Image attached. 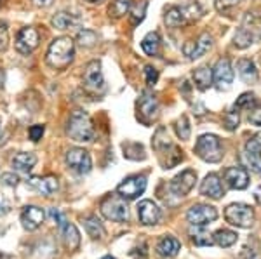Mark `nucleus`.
<instances>
[{"mask_svg": "<svg viewBox=\"0 0 261 259\" xmlns=\"http://www.w3.org/2000/svg\"><path fill=\"white\" fill-rule=\"evenodd\" d=\"M261 40V11H247L242 18L239 30L233 35V45L237 49H247Z\"/></svg>", "mask_w": 261, "mask_h": 259, "instance_id": "f257e3e1", "label": "nucleus"}, {"mask_svg": "<svg viewBox=\"0 0 261 259\" xmlns=\"http://www.w3.org/2000/svg\"><path fill=\"white\" fill-rule=\"evenodd\" d=\"M204 16V9L199 2H188L185 6H171L166 9V16L164 21L169 28H178L185 26V24H190L199 21Z\"/></svg>", "mask_w": 261, "mask_h": 259, "instance_id": "f03ea898", "label": "nucleus"}, {"mask_svg": "<svg viewBox=\"0 0 261 259\" xmlns=\"http://www.w3.org/2000/svg\"><path fill=\"white\" fill-rule=\"evenodd\" d=\"M75 56V42L70 37L54 39L47 51V65L54 70H65Z\"/></svg>", "mask_w": 261, "mask_h": 259, "instance_id": "7ed1b4c3", "label": "nucleus"}, {"mask_svg": "<svg viewBox=\"0 0 261 259\" xmlns=\"http://www.w3.org/2000/svg\"><path fill=\"white\" fill-rule=\"evenodd\" d=\"M66 132H68V136L73 141L89 143V141H92V137H94V125H92L91 117L82 110H75L68 119Z\"/></svg>", "mask_w": 261, "mask_h": 259, "instance_id": "20e7f679", "label": "nucleus"}, {"mask_svg": "<svg viewBox=\"0 0 261 259\" xmlns=\"http://www.w3.org/2000/svg\"><path fill=\"white\" fill-rule=\"evenodd\" d=\"M195 153L204 162L216 164L223 158V146L218 136L214 134H202L195 143Z\"/></svg>", "mask_w": 261, "mask_h": 259, "instance_id": "39448f33", "label": "nucleus"}, {"mask_svg": "<svg viewBox=\"0 0 261 259\" xmlns=\"http://www.w3.org/2000/svg\"><path fill=\"white\" fill-rule=\"evenodd\" d=\"M99 209H101V214L108 221L122 223V221H127L129 218V209L127 204H125V198H122L119 193L107 195V197L101 200Z\"/></svg>", "mask_w": 261, "mask_h": 259, "instance_id": "423d86ee", "label": "nucleus"}, {"mask_svg": "<svg viewBox=\"0 0 261 259\" xmlns=\"http://www.w3.org/2000/svg\"><path fill=\"white\" fill-rule=\"evenodd\" d=\"M254 211L247 204H230L225 209V219L237 228H251L254 224Z\"/></svg>", "mask_w": 261, "mask_h": 259, "instance_id": "0eeeda50", "label": "nucleus"}, {"mask_svg": "<svg viewBox=\"0 0 261 259\" xmlns=\"http://www.w3.org/2000/svg\"><path fill=\"white\" fill-rule=\"evenodd\" d=\"M136 108L138 120L143 125H151L153 122H157L159 115H161V106H159L157 98H155V94L148 93V91L141 94V98L136 103Z\"/></svg>", "mask_w": 261, "mask_h": 259, "instance_id": "6e6552de", "label": "nucleus"}, {"mask_svg": "<svg viewBox=\"0 0 261 259\" xmlns=\"http://www.w3.org/2000/svg\"><path fill=\"white\" fill-rule=\"evenodd\" d=\"M145 190H146V178L140 176V174L129 176L117 186V193L125 200H136L140 195L145 193Z\"/></svg>", "mask_w": 261, "mask_h": 259, "instance_id": "1a4fd4ad", "label": "nucleus"}, {"mask_svg": "<svg viewBox=\"0 0 261 259\" xmlns=\"http://www.w3.org/2000/svg\"><path fill=\"white\" fill-rule=\"evenodd\" d=\"M187 219L192 226H207L209 223L218 219V211L213 206H204V204H197L188 209Z\"/></svg>", "mask_w": 261, "mask_h": 259, "instance_id": "9d476101", "label": "nucleus"}, {"mask_svg": "<svg viewBox=\"0 0 261 259\" xmlns=\"http://www.w3.org/2000/svg\"><path fill=\"white\" fill-rule=\"evenodd\" d=\"M39 42H40V33L33 26H24L16 35L14 45H16V51L19 54H32L39 47Z\"/></svg>", "mask_w": 261, "mask_h": 259, "instance_id": "9b49d317", "label": "nucleus"}, {"mask_svg": "<svg viewBox=\"0 0 261 259\" xmlns=\"http://www.w3.org/2000/svg\"><path fill=\"white\" fill-rule=\"evenodd\" d=\"M66 164L71 170L79 174H89L92 169V160L87 150L84 148H70L66 152Z\"/></svg>", "mask_w": 261, "mask_h": 259, "instance_id": "f8f14e48", "label": "nucleus"}, {"mask_svg": "<svg viewBox=\"0 0 261 259\" xmlns=\"http://www.w3.org/2000/svg\"><path fill=\"white\" fill-rule=\"evenodd\" d=\"M213 82L218 91H228L233 82V68L230 65V60L221 57L218 60L216 66L213 70Z\"/></svg>", "mask_w": 261, "mask_h": 259, "instance_id": "ddd939ff", "label": "nucleus"}, {"mask_svg": "<svg viewBox=\"0 0 261 259\" xmlns=\"http://www.w3.org/2000/svg\"><path fill=\"white\" fill-rule=\"evenodd\" d=\"M84 87L91 93H101L105 89V78L101 72V63L91 61L84 72Z\"/></svg>", "mask_w": 261, "mask_h": 259, "instance_id": "4468645a", "label": "nucleus"}, {"mask_svg": "<svg viewBox=\"0 0 261 259\" xmlns=\"http://www.w3.org/2000/svg\"><path fill=\"white\" fill-rule=\"evenodd\" d=\"M195 181H197V172L192 169H187L181 174H178V176L172 178V181L169 185L171 191L176 195V197H185V195H188L193 190Z\"/></svg>", "mask_w": 261, "mask_h": 259, "instance_id": "2eb2a0df", "label": "nucleus"}, {"mask_svg": "<svg viewBox=\"0 0 261 259\" xmlns=\"http://www.w3.org/2000/svg\"><path fill=\"white\" fill-rule=\"evenodd\" d=\"M213 47V37L209 33H202L195 42H190L183 47V52L188 56V60H199Z\"/></svg>", "mask_w": 261, "mask_h": 259, "instance_id": "dca6fc26", "label": "nucleus"}, {"mask_svg": "<svg viewBox=\"0 0 261 259\" xmlns=\"http://www.w3.org/2000/svg\"><path fill=\"white\" fill-rule=\"evenodd\" d=\"M138 218L145 226H153L161 221V209L151 200H141L138 206Z\"/></svg>", "mask_w": 261, "mask_h": 259, "instance_id": "f3484780", "label": "nucleus"}, {"mask_svg": "<svg viewBox=\"0 0 261 259\" xmlns=\"http://www.w3.org/2000/svg\"><path fill=\"white\" fill-rule=\"evenodd\" d=\"M225 183L231 190H246L249 185V174L244 167H228L223 174Z\"/></svg>", "mask_w": 261, "mask_h": 259, "instance_id": "a211bd4d", "label": "nucleus"}, {"mask_svg": "<svg viewBox=\"0 0 261 259\" xmlns=\"http://www.w3.org/2000/svg\"><path fill=\"white\" fill-rule=\"evenodd\" d=\"M45 219V212L44 209L37 207V206H27L21 212V223H23V228L28 229V232H33L44 223Z\"/></svg>", "mask_w": 261, "mask_h": 259, "instance_id": "6ab92c4d", "label": "nucleus"}, {"mask_svg": "<svg viewBox=\"0 0 261 259\" xmlns=\"http://www.w3.org/2000/svg\"><path fill=\"white\" fill-rule=\"evenodd\" d=\"M200 193L213 200H220L225 195V188H223L220 176L218 174H207L200 185Z\"/></svg>", "mask_w": 261, "mask_h": 259, "instance_id": "aec40b11", "label": "nucleus"}, {"mask_svg": "<svg viewBox=\"0 0 261 259\" xmlns=\"http://www.w3.org/2000/svg\"><path fill=\"white\" fill-rule=\"evenodd\" d=\"M159 160H161L162 169H172L183 160V155H181V150L176 145H169L166 148L159 150Z\"/></svg>", "mask_w": 261, "mask_h": 259, "instance_id": "412c9836", "label": "nucleus"}, {"mask_svg": "<svg viewBox=\"0 0 261 259\" xmlns=\"http://www.w3.org/2000/svg\"><path fill=\"white\" fill-rule=\"evenodd\" d=\"M30 185L35 188L39 193L45 195V197H50L54 195L58 190H60V181H58L56 176H44V178H32Z\"/></svg>", "mask_w": 261, "mask_h": 259, "instance_id": "4be33fe9", "label": "nucleus"}, {"mask_svg": "<svg viewBox=\"0 0 261 259\" xmlns=\"http://www.w3.org/2000/svg\"><path fill=\"white\" fill-rule=\"evenodd\" d=\"M63 229V242H65V247L68 249V252H77V249L81 247V233L75 224L66 223Z\"/></svg>", "mask_w": 261, "mask_h": 259, "instance_id": "5701e85b", "label": "nucleus"}, {"mask_svg": "<svg viewBox=\"0 0 261 259\" xmlns=\"http://www.w3.org/2000/svg\"><path fill=\"white\" fill-rule=\"evenodd\" d=\"M179 250H181V244L174 237H162L157 244V252L162 257H174L178 256Z\"/></svg>", "mask_w": 261, "mask_h": 259, "instance_id": "b1692460", "label": "nucleus"}, {"mask_svg": "<svg viewBox=\"0 0 261 259\" xmlns=\"http://www.w3.org/2000/svg\"><path fill=\"white\" fill-rule=\"evenodd\" d=\"M37 165V155L30 152H21L12 158V167L19 172H30L33 167Z\"/></svg>", "mask_w": 261, "mask_h": 259, "instance_id": "393cba45", "label": "nucleus"}, {"mask_svg": "<svg viewBox=\"0 0 261 259\" xmlns=\"http://www.w3.org/2000/svg\"><path fill=\"white\" fill-rule=\"evenodd\" d=\"M237 73L246 83H254L258 80V70H256V65L251 60H246V57L237 61Z\"/></svg>", "mask_w": 261, "mask_h": 259, "instance_id": "a878e982", "label": "nucleus"}, {"mask_svg": "<svg viewBox=\"0 0 261 259\" xmlns=\"http://www.w3.org/2000/svg\"><path fill=\"white\" fill-rule=\"evenodd\" d=\"M161 35L157 32H148L141 40V49L146 56H159L161 54Z\"/></svg>", "mask_w": 261, "mask_h": 259, "instance_id": "bb28decb", "label": "nucleus"}, {"mask_svg": "<svg viewBox=\"0 0 261 259\" xmlns=\"http://www.w3.org/2000/svg\"><path fill=\"white\" fill-rule=\"evenodd\" d=\"M79 23H81V19H79L77 16L70 14V12H65V11L54 14L53 19H50V24H53L54 28H58V30H68V28L77 26Z\"/></svg>", "mask_w": 261, "mask_h": 259, "instance_id": "cd10ccee", "label": "nucleus"}, {"mask_svg": "<svg viewBox=\"0 0 261 259\" xmlns=\"http://www.w3.org/2000/svg\"><path fill=\"white\" fill-rule=\"evenodd\" d=\"M193 82L199 91H207L213 85V70L207 66H200L193 72Z\"/></svg>", "mask_w": 261, "mask_h": 259, "instance_id": "c85d7f7f", "label": "nucleus"}, {"mask_svg": "<svg viewBox=\"0 0 261 259\" xmlns=\"http://www.w3.org/2000/svg\"><path fill=\"white\" fill-rule=\"evenodd\" d=\"M84 228H86L87 235L91 239H103L105 235V228L101 224V221L98 219V216H89V218L84 219Z\"/></svg>", "mask_w": 261, "mask_h": 259, "instance_id": "c756f323", "label": "nucleus"}, {"mask_svg": "<svg viewBox=\"0 0 261 259\" xmlns=\"http://www.w3.org/2000/svg\"><path fill=\"white\" fill-rule=\"evenodd\" d=\"M122 150H124V157L129 160H145L146 158L145 148L140 143H124Z\"/></svg>", "mask_w": 261, "mask_h": 259, "instance_id": "7c9ffc66", "label": "nucleus"}, {"mask_svg": "<svg viewBox=\"0 0 261 259\" xmlns=\"http://www.w3.org/2000/svg\"><path fill=\"white\" fill-rule=\"evenodd\" d=\"M214 244H218L220 247H231L237 242V233L231 229H218L213 235Z\"/></svg>", "mask_w": 261, "mask_h": 259, "instance_id": "2f4dec72", "label": "nucleus"}, {"mask_svg": "<svg viewBox=\"0 0 261 259\" xmlns=\"http://www.w3.org/2000/svg\"><path fill=\"white\" fill-rule=\"evenodd\" d=\"M192 242L199 247H209V245L214 244V239L211 233H207L204 229V226H195V232H190Z\"/></svg>", "mask_w": 261, "mask_h": 259, "instance_id": "473e14b6", "label": "nucleus"}, {"mask_svg": "<svg viewBox=\"0 0 261 259\" xmlns=\"http://www.w3.org/2000/svg\"><path fill=\"white\" fill-rule=\"evenodd\" d=\"M130 6H133L130 0H113L110 9H108V14L113 19H120L130 11Z\"/></svg>", "mask_w": 261, "mask_h": 259, "instance_id": "72a5a7b5", "label": "nucleus"}, {"mask_svg": "<svg viewBox=\"0 0 261 259\" xmlns=\"http://www.w3.org/2000/svg\"><path fill=\"white\" fill-rule=\"evenodd\" d=\"M241 160H242L244 167L251 169L252 172H256V174L261 172V153H251V152H246V150H244Z\"/></svg>", "mask_w": 261, "mask_h": 259, "instance_id": "f704fd0d", "label": "nucleus"}, {"mask_svg": "<svg viewBox=\"0 0 261 259\" xmlns=\"http://www.w3.org/2000/svg\"><path fill=\"white\" fill-rule=\"evenodd\" d=\"M146 9H148V0H141V2L130 6V23H133V26L140 24L145 19Z\"/></svg>", "mask_w": 261, "mask_h": 259, "instance_id": "c9c22d12", "label": "nucleus"}, {"mask_svg": "<svg viewBox=\"0 0 261 259\" xmlns=\"http://www.w3.org/2000/svg\"><path fill=\"white\" fill-rule=\"evenodd\" d=\"M174 131L178 134L179 139L187 141L190 137V132H192V127H190V122H188V117L187 115H181L178 120L174 122Z\"/></svg>", "mask_w": 261, "mask_h": 259, "instance_id": "e433bc0d", "label": "nucleus"}, {"mask_svg": "<svg viewBox=\"0 0 261 259\" xmlns=\"http://www.w3.org/2000/svg\"><path fill=\"white\" fill-rule=\"evenodd\" d=\"M256 106V98L252 93H244L241 94V98H237L235 101V108L237 110H251V108Z\"/></svg>", "mask_w": 261, "mask_h": 259, "instance_id": "4c0bfd02", "label": "nucleus"}, {"mask_svg": "<svg viewBox=\"0 0 261 259\" xmlns=\"http://www.w3.org/2000/svg\"><path fill=\"white\" fill-rule=\"evenodd\" d=\"M77 42L82 47H92V45H96V42H98V35L92 30H82V32H79Z\"/></svg>", "mask_w": 261, "mask_h": 259, "instance_id": "58836bf2", "label": "nucleus"}, {"mask_svg": "<svg viewBox=\"0 0 261 259\" xmlns=\"http://www.w3.org/2000/svg\"><path fill=\"white\" fill-rule=\"evenodd\" d=\"M239 122H241L239 111H235V110L226 111V115H225V125H226V129H228V131H235V129L239 127Z\"/></svg>", "mask_w": 261, "mask_h": 259, "instance_id": "ea45409f", "label": "nucleus"}, {"mask_svg": "<svg viewBox=\"0 0 261 259\" xmlns=\"http://www.w3.org/2000/svg\"><path fill=\"white\" fill-rule=\"evenodd\" d=\"M246 152H251V153H261V132L258 134L251 136L246 143Z\"/></svg>", "mask_w": 261, "mask_h": 259, "instance_id": "a19ab883", "label": "nucleus"}, {"mask_svg": "<svg viewBox=\"0 0 261 259\" xmlns=\"http://www.w3.org/2000/svg\"><path fill=\"white\" fill-rule=\"evenodd\" d=\"M242 0H214V6H216V9L220 12H225V11L231 9V7L239 6Z\"/></svg>", "mask_w": 261, "mask_h": 259, "instance_id": "79ce46f5", "label": "nucleus"}, {"mask_svg": "<svg viewBox=\"0 0 261 259\" xmlns=\"http://www.w3.org/2000/svg\"><path fill=\"white\" fill-rule=\"evenodd\" d=\"M145 77L148 85H155L159 82V70H155L153 66H145Z\"/></svg>", "mask_w": 261, "mask_h": 259, "instance_id": "37998d69", "label": "nucleus"}, {"mask_svg": "<svg viewBox=\"0 0 261 259\" xmlns=\"http://www.w3.org/2000/svg\"><path fill=\"white\" fill-rule=\"evenodd\" d=\"M44 131H45V127L44 125H40V124H37V125H32L30 127V131H28V134H30V139L32 141H40L42 139V136H44Z\"/></svg>", "mask_w": 261, "mask_h": 259, "instance_id": "c03bdc74", "label": "nucleus"}, {"mask_svg": "<svg viewBox=\"0 0 261 259\" xmlns=\"http://www.w3.org/2000/svg\"><path fill=\"white\" fill-rule=\"evenodd\" d=\"M49 216H50V219H53V221H56L58 226H60V228H63V226H65V224H66V218L61 214L60 209H56V207L49 209Z\"/></svg>", "mask_w": 261, "mask_h": 259, "instance_id": "a18cd8bd", "label": "nucleus"}, {"mask_svg": "<svg viewBox=\"0 0 261 259\" xmlns=\"http://www.w3.org/2000/svg\"><path fill=\"white\" fill-rule=\"evenodd\" d=\"M2 183L6 186H18V183H19V178L18 176H14V174H11V172H6V174H2Z\"/></svg>", "mask_w": 261, "mask_h": 259, "instance_id": "49530a36", "label": "nucleus"}, {"mask_svg": "<svg viewBox=\"0 0 261 259\" xmlns=\"http://www.w3.org/2000/svg\"><path fill=\"white\" fill-rule=\"evenodd\" d=\"M130 256L134 259H146V256H148V252H146V244H141V249L134 247L130 250Z\"/></svg>", "mask_w": 261, "mask_h": 259, "instance_id": "de8ad7c7", "label": "nucleus"}, {"mask_svg": "<svg viewBox=\"0 0 261 259\" xmlns=\"http://www.w3.org/2000/svg\"><path fill=\"white\" fill-rule=\"evenodd\" d=\"M249 122L252 125H259L261 127V108H254L252 113L249 115Z\"/></svg>", "mask_w": 261, "mask_h": 259, "instance_id": "09e8293b", "label": "nucleus"}, {"mask_svg": "<svg viewBox=\"0 0 261 259\" xmlns=\"http://www.w3.org/2000/svg\"><path fill=\"white\" fill-rule=\"evenodd\" d=\"M86 2H89V4H101V2H105V0H86Z\"/></svg>", "mask_w": 261, "mask_h": 259, "instance_id": "8fccbe9b", "label": "nucleus"}, {"mask_svg": "<svg viewBox=\"0 0 261 259\" xmlns=\"http://www.w3.org/2000/svg\"><path fill=\"white\" fill-rule=\"evenodd\" d=\"M101 259H115L113 256H105V257H101Z\"/></svg>", "mask_w": 261, "mask_h": 259, "instance_id": "3c124183", "label": "nucleus"}, {"mask_svg": "<svg viewBox=\"0 0 261 259\" xmlns=\"http://www.w3.org/2000/svg\"><path fill=\"white\" fill-rule=\"evenodd\" d=\"M2 4H4V0H0V6H2Z\"/></svg>", "mask_w": 261, "mask_h": 259, "instance_id": "603ef678", "label": "nucleus"}]
</instances>
